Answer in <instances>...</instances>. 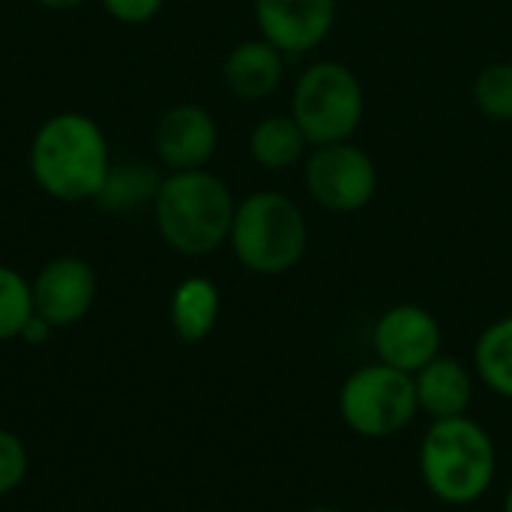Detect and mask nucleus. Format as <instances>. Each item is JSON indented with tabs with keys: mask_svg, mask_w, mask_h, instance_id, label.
<instances>
[{
	"mask_svg": "<svg viewBox=\"0 0 512 512\" xmlns=\"http://www.w3.org/2000/svg\"><path fill=\"white\" fill-rule=\"evenodd\" d=\"M219 147V123L216 117L195 102L171 105L156 129H153V150L159 162L171 171H192L204 168Z\"/></svg>",
	"mask_w": 512,
	"mask_h": 512,
	"instance_id": "9b49d317",
	"label": "nucleus"
},
{
	"mask_svg": "<svg viewBox=\"0 0 512 512\" xmlns=\"http://www.w3.org/2000/svg\"><path fill=\"white\" fill-rule=\"evenodd\" d=\"M39 6H45V9H54V12H69V9H78V6H84L87 0H36Z\"/></svg>",
	"mask_w": 512,
	"mask_h": 512,
	"instance_id": "5701e85b",
	"label": "nucleus"
},
{
	"mask_svg": "<svg viewBox=\"0 0 512 512\" xmlns=\"http://www.w3.org/2000/svg\"><path fill=\"white\" fill-rule=\"evenodd\" d=\"M309 198L330 213H357L378 195V165L354 141L312 147L303 165Z\"/></svg>",
	"mask_w": 512,
	"mask_h": 512,
	"instance_id": "0eeeda50",
	"label": "nucleus"
},
{
	"mask_svg": "<svg viewBox=\"0 0 512 512\" xmlns=\"http://www.w3.org/2000/svg\"><path fill=\"white\" fill-rule=\"evenodd\" d=\"M285 54L270 45L264 36L237 42L222 63L225 87L243 102H264L270 99L285 81Z\"/></svg>",
	"mask_w": 512,
	"mask_h": 512,
	"instance_id": "f8f14e48",
	"label": "nucleus"
},
{
	"mask_svg": "<svg viewBox=\"0 0 512 512\" xmlns=\"http://www.w3.org/2000/svg\"><path fill=\"white\" fill-rule=\"evenodd\" d=\"M444 330L441 321L417 303H396L372 324V351L378 363L417 375L435 357H441Z\"/></svg>",
	"mask_w": 512,
	"mask_h": 512,
	"instance_id": "6e6552de",
	"label": "nucleus"
},
{
	"mask_svg": "<svg viewBox=\"0 0 512 512\" xmlns=\"http://www.w3.org/2000/svg\"><path fill=\"white\" fill-rule=\"evenodd\" d=\"M309 147L351 141L366 117V90L360 75L342 60L309 63L291 90V111Z\"/></svg>",
	"mask_w": 512,
	"mask_h": 512,
	"instance_id": "39448f33",
	"label": "nucleus"
},
{
	"mask_svg": "<svg viewBox=\"0 0 512 512\" xmlns=\"http://www.w3.org/2000/svg\"><path fill=\"white\" fill-rule=\"evenodd\" d=\"M501 512H512V486L507 489V495H504V504H501Z\"/></svg>",
	"mask_w": 512,
	"mask_h": 512,
	"instance_id": "b1692460",
	"label": "nucleus"
},
{
	"mask_svg": "<svg viewBox=\"0 0 512 512\" xmlns=\"http://www.w3.org/2000/svg\"><path fill=\"white\" fill-rule=\"evenodd\" d=\"M420 414L414 375L387 363L357 366L339 387V420L366 441H384L405 432Z\"/></svg>",
	"mask_w": 512,
	"mask_h": 512,
	"instance_id": "423d86ee",
	"label": "nucleus"
},
{
	"mask_svg": "<svg viewBox=\"0 0 512 512\" xmlns=\"http://www.w3.org/2000/svg\"><path fill=\"white\" fill-rule=\"evenodd\" d=\"M33 312L54 330L78 324L96 300V273L84 258L60 255L48 261L30 282Z\"/></svg>",
	"mask_w": 512,
	"mask_h": 512,
	"instance_id": "9d476101",
	"label": "nucleus"
},
{
	"mask_svg": "<svg viewBox=\"0 0 512 512\" xmlns=\"http://www.w3.org/2000/svg\"><path fill=\"white\" fill-rule=\"evenodd\" d=\"M474 375L498 399L512 402V315L492 321L474 342Z\"/></svg>",
	"mask_w": 512,
	"mask_h": 512,
	"instance_id": "dca6fc26",
	"label": "nucleus"
},
{
	"mask_svg": "<svg viewBox=\"0 0 512 512\" xmlns=\"http://www.w3.org/2000/svg\"><path fill=\"white\" fill-rule=\"evenodd\" d=\"M228 246L243 270L255 276H282L303 261L309 249V222L294 198L261 189L237 201Z\"/></svg>",
	"mask_w": 512,
	"mask_h": 512,
	"instance_id": "20e7f679",
	"label": "nucleus"
},
{
	"mask_svg": "<svg viewBox=\"0 0 512 512\" xmlns=\"http://www.w3.org/2000/svg\"><path fill=\"white\" fill-rule=\"evenodd\" d=\"M303 512H348V510H339V507H312V510H303Z\"/></svg>",
	"mask_w": 512,
	"mask_h": 512,
	"instance_id": "393cba45",
	"label": "nucleus"
},
{
	"mask_svg": "<svg viewBox=\"0 0 512 512\" xmlns=\"http://www.w3.org/2000/svg\"><path fill=\"white\" fill-rule=\"evenodd\" d=\"M222 312L219 288L204 276L183 279L171 294V327L183 342H204Z\"/></svg>",
	"mask_w": 512,
	"mask_h": 512,
	"instance_id": "2eb2a0df",
	"label": "nucleus"
},
{
	"mask_svg": "<svg viewBox=\"0 0 512 512\" xmlns=\"http://www.w3.org/2000/svg\"><path fill=\"white\" fill-rule=\"evenodd\" d=\"M27 477V450L18 435L0 429V498L15 492Z\"/></svg>",
	"mask_w": 512,
	"mask_h": 512,
	"instance_id": "aec40b11",
	"label": "nucleus"
},
{
	"mask_svg": "<svg viewBox=\"0 0 512 512\" xmlns=\"http://www.w3.org/2000/svg\"><path fill=\"white\" fill-rule=\"evenodd\" d=\"M426 492L447 507L483 501L498 477V447L489 429L468 414L432 420L417 450Z\"/></svg>",
	"mask_w": 512,
	"mask_h": 512,
	"instance_id": "f03ea898",
	"label": "nucleus"
},
{
	"mask_svg": "<svg viewBox=\"0 0 512 512\" xmlns=\"http://www.w3.org/2000/svg\"><path fill=\"white\" fill-rule=\"evenodd\" d=\"M474 105L495 123H512V60L489 63L477 72Z\"/></svg>",
	"mask_w": 512,
	"mask_h": 512,
	"instance_id": "a211bd4d",
	"label": "nucleus"
},
{
	"mask_svg": "<svg viewBox=\"0 0 512 512\" xmlns=\"http://www.w3.org/2000/svg\"><path fill=\"white\" fill-rule=\"evenodd\" d=\"M309 141L291 114H267L249 132V156L267 171H288L309 153Z\"/></svg>",
	"mask_w": 512,
	"mask_h": 512,
	"instance_id": "4468645a",
	"label": "nucleus"
},
{
	"mask_svg": "<svg viewBox=\"0 0 512 512\" xmlns=\"http://www.w3.org/2000/svg\"><path fill=\"white\" fill-rule=\"evenodd\" d=\"M51 324L48 321H42L39 315H33L30 321H27V327H24V333H21V339L24 342H30V345H39V342H45L48 336H51Z\"/></svg>",
	"mask_w": 512,
	"mask_h": 512,
	"instance_id": "4be33fe9",
	"label": "nucleus"
},
{
	"mask_svg": "<svg viewBox=\"0 0 512 512\" xmlns=\"http://www.w3.org/2000/svg\"><path fill=\"white\" fill-rule=\"evenodd\" d=\"M27 162L33 183L63 204L96 201L114 165L102 126L84 111H60L42 120Z\"/></svg>",
	"mask_w": 512,
	"mask_h": 512,
	"instance_id": "f257e3e1",
	"label": "nucleus"
},
{
	"mask_svg": "<svg viewBox=\"0 0 512 512\" xmlns=\"http://www.w3.org/2000/svg\"><path fill=\"white\" fill-rule=\"evenodd\" d=\"M33 315L36 312H33L30 282L18 270L0 264V342L21 339Z\"/></svg>",
	"mask_w": 512,
	"mask_h": 512,
	"instance_id": "6ab92c4d",
	"label": "nucleus"
},
{
	"mask_svg": "<svg viewBox=\"0 0 512 512\" xmlns=\"http://www.w3.org/2000/svg\"><path fill=\"white\" fill-rule=\"evenodd\" d=\"M258 36L285 57L315 51L336 27V0H252Z\"/></svg>",
	"mask_w": 512,
	"mask_h": 512,
	"instance_id": "1a4fd4ad",
	"label": "nucleus"
},
{
	"mask_svg": "<svg viewBox=\"0 0 512 512\" xmlns=\"http://www.w3.org/2000/svg\"><path fill=\"white\" fill-rule=\"evenodd\" d=\"M159 183H162V174L153 165L126 159V162L111 165L96 195V204L108 213H132L144 204H153Z\"/></svg>",
	"mask_w": 512,
	"mask_h": 512,
	"instance_id": "f3484780",
	"label": "nucleus"
},
{
	"mask_svg": "<svg viewBox=\"0 0 512 512\" xmlns=\"http://www.w3.org/2000/svg\"><path fill=\"white\" fill-rule=\"evenodd\" d=\"M99 3L120 24H147L165 9L168 0H99Z\"/></svg>",
	"mask_w": 512,
	"mask_h": 512,
	"instance_id": "412c9836",
	"label": "nucleus"
},
{
	"mask_svg": "<svg viewBox=\"0 0 512 512\" xmlns=\"http://www.w3.org/2000/svg\"><path fill=\"white\" fill-rule=\"evenodd\" d=\"M237 198L231 186L207 168L171 171L153 198L159 237L186 258H201L228 243Z\"/></svg>",
	"mask_w": 512,
	"mask_h": 512,
	"instance_id": "7ed1b4c3",
	"label": "nucleus"
},
{
	"mask_svg": "<svg viewBox=\"0 0 512 512\" xmlns=\"http://www.w3.org/2000/svg\"><path fill=\"white\" fill-rule=\"evenodd\" d=\"M474 378H477L474 369H468L462 360L447 354L435 357L429 366H423L414 375L420 414L432 420H450L468 414L474 405Z\"/></svg>",
	"mask_w": 512,
	"mask_h": 512,
	"instance_id": "ddd939ff",
	"label": "nucleus"
}]
</instances>
